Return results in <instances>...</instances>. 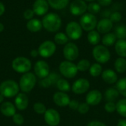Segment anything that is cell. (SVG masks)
Instances as JSON below:
<instances>
[{
    "label": "cell",
    "instance_id": "f1b7e54d",
    "mask_svg": "<svg viewBox=\"0 0 126 126\" xmlns=\"http://www.w3.org/2000/svg\"><path fill=\"white\" fill-rule=\"evenodd\" d=\"M56 86L58 88V89L60 91V92H68L70 91V89H72L71 88V86L69 84V83L65 80V79H63V78H60L57 83H56Z\"/></svg>",
    "mask_w": 126,
    "mask_h": 126
},
{
    "label": "cell",
    "instance_id": "681fc988",
    "mask_svg": "<svg viewBox=\"0 0 126 126\" xmlns=\"http://www.w3.org/2000/svg\"><path fill=\"white\" fill-rule=\"evenodd\" d=\"M4 97L2 94H0V104L4 103Z\"/></svg>",
    "mask_w": 126,
    "mask_h": 126
},
{
    "label": "cell",
    "instance_id": "ab89813d",
    "mask_svg": "<svg viewBox=\"0 0 126 126\" xmlns=\"http://www.w3.org/2000/svg\"><path fill=\"white\" fill-rule=\"evenodd\" d=\"M104 109L106 112L113 113L116 111V103L114 102H107L104 106Z\"/></svg>",
    "mask_w": 126,
    "mask_h": 126
},
{
    "label": "cell",
    "instance_id": "8fae6325",
    "mask_svg": "<svg viewBox=\"0 0 126 126\" xmlns=\"http://www.w3.org/2000/svg\"><path fill=\"white\" fill-rule=\"evenodd\" d=\"M87 7L84 0H73L69 5V11L73 16H83L86 13Z\"/></svg>",
    "mask_w": 126,
    "mask_h": 126
},
{
    "label": "cell",
    "instance_id": "7a4b0ae2",
    "mask_svg": "<svg viewBox=\"0 0 126 126\" xmlns=\"http://www.w3.org/2000/svg\"><path fill=\"white\" fill-rule=\"evenodd\" d=\"M19 89V85L13 80H4L0 84V94L7 98L16 97L18 94Z\"/></svg>",
    "mask_w": 126,
    "mask_h": 126
},
{
    "label": "cell",
    "instance_id": "ffe728a7",
    "mask_svg": "<svg viewBox=\"0 0 126 126\" xmlns=\"http://www.w3.org/2000/svg\"><path fill=\"white\" fill-rule=\"evenodd\" d=\"M0 111L5 117H13L16 114V108L15 105L10 102H4L1 104Z\"/></svg>",
    "mask_w": 126,
    "mask_h": 126
},
{
    "label": "cell",
    "instance_id": "277c9868",
    "mask_svg": "<svg viewBox=\"0 0 126 126\" xmlns=\"http://www.w3.org/2000/svg\"><path fill=\"white\" fill-rule=\"evenodd\" d=\"M92 55L97 63H106L111 59V52L108 47L103 45H97L92 50Z\"/></svg>",
    "mask_w": 126,
    "mask_h": 126
},
{
    "label": "cell",
    "instance_id": "f907efd6",
    "mask_svg": "<svg viewBox=\"0 0 126 126\" xmlns=\"http://www.w3.org/2000/svg\"><path fill=\"white\" fill-rule=\"evenodd\" d=\"M4 24H3L2 23H0V32H2V31L4 30Z\"/></svg>",
    "mask_w": 126,
    "mask_h": 126
},
{
    "label": "cell",
    "instance_id": "4fadbf2b",
    "mask_svg": "<svg viewBox=\"0 0 126 126\" xmlns=\"http://www.w3.org/2000/svg\"><path fill=\"white\" fill-rule=\"evenodd\" d=\"M89 87L90 83L87 79L79 78L73 83L72 90L76 94H83L89 89Z\"/></svg>",
    "mask_w": 126,
    "mask_h": 126
},
{
    "label": "cell",
    "instance_id": "603a6c76",
    "mask_svg": "<svg viewBox=\"0 0 126 126\" xmlns=\"http://www.w3.org/2000/svg\"><path fill=\"white\" fill-rule=\"evenodd\" d=\"M114 48L117 54L121 58H126V40L119 39L114 44Z\"/></svg>",
    "mask_w": 126,
    "mask_h": 126
},
{
    "label": "cell",
    "instance_id": "4dcf8cb0",
    "mask_svg": "<svg viewBox=\"0 0 126 126\" xmlns=\"http://www.w3.org/2000/svg\"><path fill=\"white\" fill-rule=\"evenodd\" d=\"M116 111L120 116L126 118V98L120 100L116 103Z\"/></svg>",
    "mask_w": 126,
    "mask_h": 126
},
{
    "label": "cell",
    "instance_id": "f35d334b",
    "mask_svg": "<svg viewBox=\"0 0 126 126\" xmlns=\"http://www.w3.org/2000/svg\"><path fill=\"white\" fill-rule=\"evenodd\" d=\"M89 107L90 106L87 103H80L79 105V107L78 109V111L81 114H85L86 113L89 112Z\"/></svg>",
    "mask_w": 126,
    "mask_h": 126
},
{
    "label": "cell",
    "instance_id": "484cf974",
    "mask_svg": "<svg viewBox=\"0 0 126 126\" xmlns=\"http://www.w3.org/2000/svg\"><path fill=\"white\" fill-rule=\"evenodd\" d=\"M104 96L107 102H114L119 97L120 93L117 89L109 88L105 92Z\"/></svg>",
    "mask_w": 126,
    "mask_h": 126
},
{
    "label": "cell",
    "instance_id": "4316f807",
    "mask_svg": "<svg viewBox=\"0 0 126 126\" xmlns=\"http://www.w3.org/2000/svg\"><path fill=\"white\" fill-rule=\"evenodd\" d=\"M49 5L55 10H63L67 7L69 0H47Z\"/></svg>",
    "mask_w": 126,
    "mask_h": 126
},
{
    "label": "cell",
    "instance_id": "d6a6232c",
    "mask_svg": "<svg viewBox=\"0 0 126 126\" xmlns=\"http://www.w3.org/2000/svg\"><path fill=\"white\" fill-rule=\"evenodd\" d=\"M116 87L120 94L126 98V77L122 78L119 80H117Z\"/></svg>",
    "mask_w": 126,
    "mask_h": 126
},
{
    "label": "cell",
    "instance_id": "83f0119b",
    "mask_svg": "<svg viewBox=\"0 0 126 126\" xmlns=\"http://www.w3.org/2000/svg\"><path fill=\"white\" fill-rule=\"evenodd\" d=\"M114 69L117 72L123 74L126 72V59L125 58L119 57L114 62Z\"/></svg>",
    "mask_w": 126,
    "mask_h": 126
},
{
    "label": "cell",
    "instance_id": "c3c4849f",
    "mask_svg": "<svg viewBox=\"0 0 126 126\" xmlns=\"http://www.w3.org/2000/svg\"><path fill=\"white\" fill-rule=\"evenodd\" d=\"M38 55H39L38 51L36 50V49H32V50L30 52V55H31L32 58H35V57H37Z\"/></svg>",
    "mask_w": 126,
    "mask_h": 126
},
{
    "label": "cell",
    "instance_id": "bcb514c9",
    "mask_svg": "<svg viewBox=\"0 0 126 126\" xmlns=\"http://www.w3.org/2000/svg\"><path fill=\"white\" fill-rule=\"evenodd\" d=\"M117 126H126V119L120 120L117 123Z\"/></svg>",
    "mask_w": 126,
    "mask_h": 126
},
{
    "label": "cell",
    "instance_id": "7dc6e473",
    "mask_svg": "<svg viewBox=\"0 0 126 126\" xmlns=\"http://www.w3.org/2000/svg\"><path fill=\"white\" fill-rule=\"evenodd\" d=\"M4 11H5V7H4V4L0 1V16L4 14Z\"/></svg>",
    "mask_w": 126,
    "mask_h": 126
},
{
    "label": "cell",
    "instance_id": "30bf717a",
    "mask_svg": "<svg viewBox=\"0 0 126 126\" xmlns=\"http://www.w3.org/2000/svg\"><path fill=\"white\" fill-rule=\"evenodd\" d=\"M63 54L66 61H73L79 56V49L73 42H68L63 47Z\"/></svg>",
    "mask_w": 126,
    "mask_h": 126
},
{
    "label": "cell",
    "instance_id": "1f68e13d",
    "mask_svg": "<svg viewBox=\"0 0 126 126\" xmlns=\"http://www.w3.org/2000/svg\"><path fill=\"white\" fill-rule=\"evenodd\" d=\"M69 38H68L66 34L63 32H58L54 37L55 43L58 45H66L69 42Z\"/></svg>",
    "mask_w": 126,
    "mask_h": 126
},
{
    "label": "cell",
    "instance_id": "7c38bea8",
    "mask_svg": "<svg viewBox=\"0 0 126 126\" xmlns=\"http://www.w3.org/2000/svg\"><path fill=\"white\" fill-rule=\"evenodd\" d=\"M44 120L49 126H57L61 121V116L58 111L53 109H49L44 114Z\"/></svg>",
    "mask_w": 126,
    "mask_h": 126
},
{
    "label": "cell",
    "instance_id": "3957f363",
    "mask_svg": "<svg viewBox=\"0 0 126 126\" xmlns=\"http://www.w3.org/2000/svg\"><path fill=\"white\" fill-rule=\"evenodd\" d=\"M36 77L32 72H27L22 75L19 80V88L24 93L31 92L36 84Z\"/></svg>",
    "mask_w": 126,
    "mask_h": 126
},
{
    "label": "cell",
    "instance_id": "836d02e7",
    "mask_svg": "<svg viewBox=\"0 0 126 126\" xmlns=\"http://www.w3.org/2000/svg\"><path fill=\"white\" fill-rule=\"evenodd\" d=\"M114 34L117 38L119 39H126V26L123 24L118 25L115 27Z\"/></svg>",
    "mask_w": 126,
    "mask_h": 126
},
{
    "label": "cell",
    "instance_id": "b9f144b4",
    "mask_svg": "<svg viewBox=\"0 0 126 126\" xmlns=\"http://www.w3.org/2000/svg\"><path fill=\"white\" fill-rule=\"evenodd\" d=\"M34 12L32 10V9H27L24 13H23V16H24V18L25 19H27V20H30L32 18H33V16H34Z\"/></svg>",
    "mask_w": 126,
    "mask_h": 126
},
{
    "label": "cell",
    "instance_id": "5bb4252c",
    "mask_svg": "<svg viewBox=\"0 0 126 126\" xmlns=\"http://www.w3.org/2000/svg\"><path fill=\"white\" fill-rule=\"evenodd\" d=\"M34 72L38 78L44 79L49 75V66L44 61H38L35 63Z\"/></svg>",
    "mask_w": 126,
    "mask_h": 126
},
{
    "label": "cell",
    "instance_id": "9a60e30c",
    "mask_svg": "<svg viewBox=\"0 0 126 126\" xmlns=\"http://www.w3.org/2000/svg\"><path fill=\"white\" fill-rule=\"evenodd\" d=\"M102 99V93L97 89H93L86 94V103H87L89 106H97L101 103Z\"/></svg>",
    "mask_w": 126,
    "mask_h": 126
},
{
    "label": "cell",
    "instance_id": "5b68a950",
    "mask_svg": "<svg viewBox=\"0 0 126 126\" xmlns=\"http://www.w3.org/2000/svg\"><path fill=\"white\" fill-rule=\"evenodd\" d=\"M97 18L95 15L90 13H86L81 16L79 24H80L83 30L89 32L97 27Z\"/></svg>",
    "mask_w": 126,
    "mask_h": 126
},
{
    "label": "cell",
    "instance_id": "60d3db41",
    "mask_svg": "<svg viewBox=\"0 0 126 126\" xmlns=\"http://www.w3.org/2000/svg\"><path fill=\"white\" fill-rule=\"evenodd\" d=\"M13 123L18 126H21L24 122V117L21 114H16L13 117Z\"/></svg>",
    "mask_w": 126,
    "mask_h": 126
},
{
    "label": "cell",
    "instance_id": "8992f818",
    "mask_svg": "<svg viewBox=\"0 0 126 126\" xmlns=\"http://www.w3.org/2000/svg\"><path fill=\"white\" fill-rule=\"evenodd\" d=\"M32 67L31 61L25 57H17L12 62V68L18 73H27Z\"/></svg>",
    "mask_w": 126,
    "mask_h": 126
},
{
    "label": "cell",
    "instance_id": "ee69618b",
    "mask_svg": "<svg viewBox=\"0 0 126 126\" xmlns=\"http://www.w3.org/2000/svg\"><path fill=\"white\" fill-rule=\"evenodd\" d=\"M97 3L101 7H108L111 4L112 0H97Z\"/></svg>",
    "mask_w": 126,
    "mask_h": 126
},
{
    "label": "cell",
    "instance_id": "2e32d148",
    "mask_svg": "<svg viewBox=\"0 0 126 126\" xmlns=\"http://www.w3.org/2000/svg\"><path fill=\"white\" fill-rule=\"evenodd\" d=\"M49 6L47 0H35L32 6V10L37 16H44L47 14Z\"/></svg>",
    "mask_w": 126,
    "mask_h": 126
},
{
    "label": "cell",
    "instance_id": "44dd1931",
    "mask_svg": "<svg viewBox=\"0 0 126 126\" xmlns=\"http://www.w3.org/2000/svg\"><path fill=\"white\" fill-rule=\"evenodd\" d=\"M101 76L103 81L108 84H114L118 80V76L116 72L110 69L103 71Z\"/></svg>",
    "mask_w": 126,
    "mask_h": 126
},
{
    "label": "cell",
    "instance_id": "f6af8a7d",
    "mask_svg": "<svg viewBox=\"0 0 126 126\" xmlns=\"http://www.w3.org/2000/svg\"><path fill=\"white\" fill-rule=\"evenodd\" d=\"M86 126H106L103 123L100 122V121H92L89 123Z\"/></svg>",
    "mask_w": 126,
    "mask_h": 126
},
{
    "label": "cell",
    "instance_id": "cb8c5ba5",
    "mask_svg": "<svg viewBox=\"0 0 126 126\" xmlns=\"http://www.w3.org/2000/svg\"><path fill=\"white\" fill-rule=\"evenodd\" d=\"M117 41V38L114 32H109V33L104 34V35L103 36L101 39L103 45L106 47L113 46L114 44H115Z\"/></svg>",
    "mask_w": 126,
    "mask_h": 126
},
{
    "label": "cell",
    "instance_id": "d590c367",
    "mask_svg": "<svg viewBox=\"0 0 126 126\" xmlns=\"http://www.w3.org/2000/svg\"><path fill=\"white\" fill-rule=\"evenodd\" d=\"M101 7H101L97 2L92 1V2H90V3L88 4L87 10L89 11V13L95 15V14H97V13H99L101 11Z\"/></svg>",
    "mask_w": 126,
    "mask_h": 126
},
{
    "label": "cell",
    "instance_id": "816d5d0a",
    "mask_svg": "<svg viewBox=\"0 0 126 126\" xmlns=\"http://www.w3.org/2000/svg\"><path fill=\"white\" fill-rule=\"evenodd\" d=\"M85 1H89V2H92V1H94L95 0H84Z\"/></svg>",
    "mask_w": 126,
    "mask_h": 126
},
{
    "label": "cell",
    "instance_id": "ba28073f",
    "mask_svg": "<svg viewBox=\"0 0 126 126\" xmlns=\"http://www.w3.org/2000/svg\"><path fill=\"white\" fill-rule=\"evenodd\" d=\"M66 34L70 40L76 41L81 38L83 29L77 21H70L66 27Z\"/></svg>",
    "mask_w": 126,
    "mask_h": 126
},
{
    "label": "cell",
    "instance_id": "e575fe53",
    "mask_svg": "<svg viewBox=\"0 0 126 126\" xmlns=\"http://www.w3.org/2000/svg\"><path fill=\"white\" fill-rule=\"evenodd\" d=\"M76 65H77V68L78 71H80V72H86L89 70L91 66L90 61L87 59H82L79 61Z\"/></svg>",
    "mask_w": 126,
    "mask_h": 126
},
{
    "label": "cell",
    "instance_id": "d4e9b609",
    "mask_svg": "<svg viewBox=\"0 0 126 126\" xmlns=\"http://www.w3.org/2000/svg\"><path fill=\"white\" fill-rule=\"evenodd\" d=\"M87 40L90 44L97 46L101 41L100 33L97 30H95L89 31L87 34Z\"/></svg>",
    "mask_w": 126,
    "mask_h": 126
},
{
    "label": "cell",
    "instance_id": "d6986e66",
    "mask_svg": "<svg viewBox=\"0 0 126 126\" xmlns=\"http://www.w3.org/2000/svg\"><path fill=\"white\" fill-rule=\"evenodd\" d=\"M29 105V99L27 94L24 92L18 93L15 98V106L19 111L25 110Z\"/></svg>",
    "mask_w": 126,
    "mask_h": 126
},
{
    "label": "cell",
    "instance_id": "f546056e",
    "mask_svg": "<svg viewBox=\"0 0 126 126\" xmlns=\"http://www.w3.org/2000/svg\"><path fill=\"white\" fill-rule=\"evenodd\" d=\"M89 71V74H90L91 76L96 78V77L100 76L102 74V72H103V67H102L100 63H94L92 65H91Z\"/></svg>",
    "mask_w": 126,
    "mask_h": 126
},
{
    "label": "cell",
    "instance_id": "f5cc1de1",
    "mask_svg": "<svg viewBox=\"0 0 126 126\" xmlns=\"http://www.w3.org/2000/svg\"></svg>",
    "mask_w": 126,
    "mask_h": 126
},
{
    "label": "cell",
    "instance_id": "6da1fadb",
    "mask_svg": "<svg viewBox=\"0 0 126 126\" xmlns=\"http://www.w3.org/2000/svg\"><path fill=\"white\" fill-rule=\"evenodd\" d=\"M42 24L46 30L50 32H55L61 28L62 21L57 13H49L44 16L42 19Z\"/></svg>",
    "mask_w": 126,
    "mask_h": 126
},
{
    "label": "cell",
    "instance_id": "74e56055",
    "mask_svg": "<svg viewBox=\"0 0 126 126\" xmlns=\"http://www.w3.org/2000/svg\"><path fill=\"white\" fill-rule=\"evenodd\" d=\"M109 18L113 23H117V22L121 21L122 14L118 11H114V12L111 13V15L109 16Z\"/></svg>",
    "mask_w": 126,
    "mask_h": 126
},
{
    "label": "cell",
    "instance_id": "52a82bcc",
    "mask_svg": "<svg viewBox=\"0 0 126 126\" xmlns=\"http://www.w3.org/2000/svg\"><path fill=\"white\" fill-rule=\"evenodd\" d=\"M59 71L63 77L70 79L75 78L77 75L78 69L77 68V65L72 61H64L60 63Z\"/></svg>",
    "mask_w": 126,
    "mask_h": 126
},
{
    "label": "cell",
    "instance_id": "e0dca14e",
    "mask_svg": "<svg viewBox=\"0 0 126 126\" xmlns=\"http://www.w3.org/2000/svg\"><path fill=\"white\" fill-rule=\"evenodd\" d=\"M114 27V23L109 18H103L97 24V30L100 34H106L110 32Z\"/></svg>",
    "mask_w": 126,
    "mask_h": 126
},
{
    "label": "cell",
    "instance_id": "8d00e7d4",
    "mask_svg": "<svg viewBox=\"0 0 126 126\" xmlns=\"http://www.w3.org/2000/svg\"><path fill=\"white\" fill-rule=\"evenodd\" d=\"M33 110L38 114H44L47 109L44 104L40 102H37L33 105Z\"/></svg>",
    "mask_w": 126,
    "mask_h": 126
},
{
    "label": "cell",
    "instance_id": "7bdbcfd3",
    "mask_svg": "<svg viewBox=\"0 0 126 126\" xmlns=\"http://www.w3.org/2000/svg\"><path fill=\"white\" fill-rule=\"evenodd\" d=\"M79 102L77 100H70L69 102V107L71 110H73V111H78V109L79 107Z\"/></svg>",
    "mask_w": 126,
    "mask_h": 126
},
{
    "label": "cell",
    "instance_id": "7402d4cb",
    "mask_svg": "<svg viewBox=\"0 0 126 126\" xmlns=\"http://www.w3.org/2000/svg\"><path fill=\"white\" fill-rule=\"evenodd\" d=\"M43 27L42 21H41L38 18H32L28 21L27 23V28L29 31L32 32H38L41 30Z\"/></svg>",
    "mask_w": 126,
    "mask_h": 126
},
{
    "label": "cell",
    "instance_id": "ac0fdd59",
    "mask_svg": "<svg viewBox=\"0 0 126 126\" xmlns=\"http://www.w3.org/2000/svg\"><path fill=\"white\" fill-rule=\"evenodd\" d=\"M70 97L66 92H58L53 95V101L55 105L60 107H65L69 106Z\"/></svg>",
    "mask_w": 126,
    "mask_h": 126
},
{
    "label": "cell",
    "instance_id": "9c48e42d",
    "mask_svg": "<svg viewBox=\"0 0 126 126\" xmlns=\"http://www.w3.org/2000/svg\"><path fill=\"white\" fill-rule=\"evenodd\" d=\"M39 55L42 58H48L52 56L56 51V45L52 41H44L38 49Z\"/></svg>",
    "mask_w": 126,
    "mask_h": 126
}]
</instances>
